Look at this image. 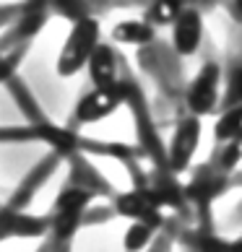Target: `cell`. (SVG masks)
I'll list each match as a JSON object with an SVG mask.
<instances>
[{"label":"cell","instance_id":"obj_1","mask_svg":"<svg viewBox=\"0 0 242 252\" xmlns=\"http://www.w3.org/2000/svg\"><path fill=\"white\" fill-rule=\"evenodd\" d=\"M99 47V24L94 18H81L73 26L68 42L63 44L60 60H58V73L60 76H73L83 65L89 63L91 52Z\"/></svg>","mask_w":242,"mask_h":252},{"label":"cell","instance_id":"obj_2","mask_svg":"<svg viewBox=\"0 0 242 252\" xmlns=\"http://www.w3.org/2000/svg\"><path fill=\"white\" fill-rule=\"evenodd\" d=\"M219 81H221V70L213 63H208L203 68L195 81L188 89V107L193 115H208L219 101Z\"/></svg>","mask_w":242,"mask_h":252},{"label":"cell","instance_id":"obj_3","mask_svg":"<svg viewBox=\"0 0 242 252\" xmlns=\"http://www.w3.org/2000/svg\"><path fill=\"white\" fill-rule=\"evenodd\" d=\"M198 135H201V125L195 117L182 120L180 127L174 130L172 146H170V164L174 172H185L190 164V158L198 148Z\"/></svg>","mask_w":242,"mask_h":252},{"label":"cell","instance_id":"obj_4","mask_svg":"<svg viewBox=\"0 0 242 252\" xmlns=\"http://www.w3.org/2000/svg\"><path fill=\"white\" fill-rule=\"evenodd\" d=\"M120 104V94H117V86L115 89H94L91 94H86L78 101V109L76 115L81 123H97V120L112 115Z\"/></svg>","mask_w":242,"mask_h":252},{"label":"cell","instance_id":"obj_5","mask_svg":"<svg viewBox=\"0 0 242 252\" xmlns=\"http://www.w3.org/2000/svg\"><path fill=\"white\" fill-rule=\"evenodd\" d=\"M89 203V192L83 190H68L60 195L58 200V219H55V231H58V237H70L73 229L78 226V219L83 208H86Z\"/></svg>","mask_w":242,"mask_h":252},{"label":"cell","instance_id":"obj_6","mask_svg":"<svg viewBox=\"0 0 242 252\" xmlns=\"http://www.w3.org/2000/svg\"><path fill=\"white\" fill-rule=\"evenodd\" d=\"M203 39V21L195 11H182L172 24V42L180 55H193Z\"/></svg>","mask_w":242,"mask_h":252},{"label":"cell","instance_id":"obj_7","mask_svg":"<svg viewBox=\"0 0 242 252\" xmlns=\"http://www.w3.org/2000/svg\"><path fill=\"white\" fill-rule=\"evenodd\" d=\"M89 73L97 89H115V78H117V63H115V52L99 44L89 58Z\"/></svg>","mask_w":242,"mask_h":252},{"label":"cell","instance_id":"obj_8","mask_svg":"<svg viewBox=\"0 0 242 252\" xmlns=\"http://www.w3.org/2000/svg\"><path fill=\"white\" fill-rule=\"evenodd\" d=\"M156 203L159 198L148 192H130V195H123L117 203L120 213H125L130 219H138V221H146V219H154L156 216Z\"/></svg>","mask_w":242,"mask_h":252},{"label":"cell","instance_id":"obj_9","mask_svg":"<svg viewBox=\"0 0 242 252\" xmlns=\"http://www.w3.org/2000/svg\"><path fill=\"white\" fill-rule=\"evenodd\" d=\"M112 36L123 44H146L154 39V29L146 21H123L112 29Z\"/></svg>","mask_w":242,"mask_h":252},{"label":"cell","instance_id":"obj_10","mask_svg":"<svg viewBox=\"0 0 242 252\" xmlns=\"http://www.w3.org/2000/svg\"><path fill=\"white\" fill-rule=\"evenodd\" d=\"M213 135H216L219 141H237V138H242V101L235 104L232 109H227L224 115L216 120Z\"/></svg>","mask_w":242,"mask_h":252},{"label":"cell","instance_id":"obj_11","mask_svg":"<svg viewBox=\"0 0 242 252\" xmlns=\"http://www.w3.org/2000/svg\"><path fill=\"white\" fill-rule=\"evenodd\" d=\"M180 13H182V0H154L151 8H148V18L159 26L174 24Z\"/></svg>","mask_w":242,"mask_h":252},{"label":"cell","instance_id":"obj_12","mask_svg":"<svg viewBox=\"0 0 242 252\" xmlns=\"http://www.w3.org/2000/svg\"><path fill=\"white\" fill-rule=\"evenodd\" d=\"M148 239H151V226H148L146 221H136L125 234V250L138 252V250H143L148 245Z\"/></svg>","mask_w":242,"mask_h":252},{"label":"cell","instance_id":"obj_13","mask_svg":"<svg viewBox=\"0 0 242 252\" xmlns=\"http://www.w3.org/2000/svg\"><path fill=\"white\" fill-rule=\"evenodd\" d=\"M235 3H237V8H240V11H242V0H235Z\"/></svg>","mask_w":242,"mask_h":252}]
</instances>
